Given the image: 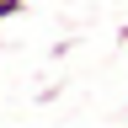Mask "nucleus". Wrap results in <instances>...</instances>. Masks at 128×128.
<instances>
[{
  "label": "nucleus",
  "instance_id": "f257e3e1",
  "mask_svg": "<svg viewBox=\"0 0 128 128\" xmlns=\"http://www.w3.org/2000/svg\"><path fill=\"white\" fill-rule=\"evenodd\" d=\"M27 0H0V22H11V16H22Z\"/></svg>",
  "mask_w": 128,
  "mask_h": 128
}]
</instances>
